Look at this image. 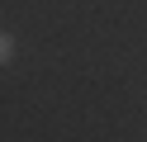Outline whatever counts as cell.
<instances>
[{"label":"cell","instance_id":"6da1fadb","mask_svg":"<svg viewBox=\"0 0 147 142\" xmlns=\"http://www.w3.org/2000/svg\"><path fill=\"white\" fill-rule=\"evenodd\" d=\"M0 62H14V38H10V33L0 38Z\"/></svg>","mask_w":147,"mask_h":142}]
</instances>
